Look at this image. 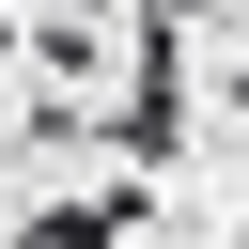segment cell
Wrapping results in <instances>:
<instances>
[{"label":"cell","instance_id":"obj_1","mask_svg":"<svg viewBox=\"0 0 249 249\" xmlns=\"http://www.w3.org/2000/svg\"><path fill=\"white\" fill-rule=\"evenodd\" d=\"M124 218H140V202H124V187H93V202H47V218H31L16 249H109Z\"/></svg>","mask_w":249,"mask_h":249}]
</instances>
